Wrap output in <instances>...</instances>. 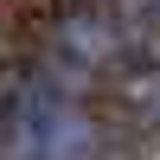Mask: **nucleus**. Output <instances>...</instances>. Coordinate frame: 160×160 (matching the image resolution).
I'll return each instance as SVG.
<instances>
[{
	"label": "nucleus",
	"instance_id": "f257e3e1",
	"mask_svg": "<svg viewBox=\"0 0 160 160\" xmlns=\"http://www.w3.org/2000/svg\"><path fill=\"white\" fill-rule=\"evenodd\" d=\"M102 122L83 102V90L58 77H26L0 109V160H96Z\"/></svg>",
	"mask_w": 160,
	"mask_h": 160
}]
</instances>
